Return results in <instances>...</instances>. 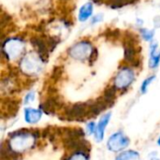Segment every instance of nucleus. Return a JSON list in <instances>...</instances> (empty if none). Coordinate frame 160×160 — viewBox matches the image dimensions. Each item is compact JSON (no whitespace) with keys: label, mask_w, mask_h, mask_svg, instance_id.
<instances>
[{"label":"nucleus","mask_w":160,"mask_h":160,"mask_svg":"<svg viewBox=\"0 0 160 160\" xmlns=\"http://www.w3.org/2000/svg\"><path fill=\"white\" fill-rule=\"evenodd\" d=\"M38 136V132L30 131L28 129H19L10 134L9 140L7 142L8 146L15 153L21 154L31 149Z\"/></svg>","instance_id":"f257e3e1"},{"label":"nucleus","mask_w":160,"mask_h":160,"mask_svg":"<svg viewBox=\"0 0 160 160\" xmlns=\"http://www.w3.org/2000/svg\"><path fill=\"white\" fill-rule=\"evenodd\" d=\"M137 37L132 33H128L124 38V58L130 66L138 68L141 65V60L138 57L139 50Z\"/></svg>","instance_id":"f03ea898"},{"label":"nucleus","mask_w":160,"mask_h":160,"mask_svg":"<svg viewBox=\"0 0 160 160\" xmlns=\"http://www.w3.org/2000/svg\"><path fill=\"white\" fill-rule=\"evenodd\" d=\"M24 47V40L22 38H7L2 44V53L7 60H14L23 52Z\"/></svg>","instance_id":"7ed1b4c3"},{"label":"nucleus","mask_w":160,"mask_h":160,"mask_svg":"<svg viewBox=\"0 0 160 160\" xmlns=\"http://www.w3.org/2000/svg\"><path fill=\"white\" fill-rule=\"evenodd\" d=\"M94 50H95V48L93 47V45L90 41L82 40V41L74 44L73 46H71L68 49V53L71 58H73L75 60L83 61L86 59L89 60Z\"/></svg>","instance_id":"20e7f679"},{"label":"nucleus","mask_w":160,"mask_h":160,"mask_svg":"<svg viewBox=\"0 0 160 160\" xmlns=\"http://www.w3.org/2000/svg\"><path fill=\"white\" fill-rule=\"evenodd\" d=\"M42 63H44L38 55L28 53L22 58L20 63L21 70L27 75L38 74L42 70Z\"/></svg>","instance_id":"39448f33"},{"label":"nucleus","mask_w":160,"mask_h":160,"mask_svg":"<svg viewBox=\"0 0 160 160\" xmlns=\"http://www.w3.org/2000/svg\"><path fill=\"white\" fill-rule=\"evenodd\" d=\"M135 80V73L134 71L128 67H123L119 69L118 73L114 77L113 80V86L116 89H126L128 88Z\"/></svg>","instance_id":"423d86ee"},{"label":"nucleus","mask_w":160,"mask_h":160,"mask_svg":"<svg viewBox=\"0 0 160 160\" xmlns=\"http://www.w3.org/2000/svg\"><path fill=\"white\" fill-rule=\"evenodd\" d=\"M88 103H76L66 109L64 116L67 120H82L88 117Z\"/></svg>","instance_id":"0eeeda50"},{"label":"nucleus","mask_w":160,"mask_h":160,"mask_svg":"<svg viewBox=\"0 0 160 160\" xmlns=\"http://www.w3.org/2000/svg\"><path fill=\"white\" fill-rule=\"evenodd\" d=\"M129 144V139L122 132L118 131L113 133L108 140L107 147L110 151L118 153L127 148Z\"/></svg>","instance_id":"6e6552de"},{"label":"nucleus","mask_w":160,"mask_h":160,"mask_svg":"<svg viewBox=\"0 0 160 160\" xmlns=\"http://www.w3.org/2000/svg\"><path fill=\"white\" fill-rule=\"evenodd\" d=\"M30 41H31L32 46L37 50L38 55L45 63L48 60L49 53H50L46 37H33L31 38Z\"/></svg>","instance_id":"1a4fd4ad"},{"label":"nucleus","mask_w":160,"mask_h":160,"mask_svg":"<svg viewBox=\"0 0 160 160\" xmlns=\"http://www.w3.org/2000/svg\"><path fill=\"white\" fill-rule=\"evenodd\" d=\"M62 104H63V102L58 97L52 96L40 105V110L43 111L47 114L54 113L55 111L62 106Z\"/></svg>","instance_id":"9d476101"},{"label":"nucleus","mask_w":160,"mask_h":160,"mask_svg":"<svg viewBox=\"0 0 160 160\" xmlns=\"http://www.w3.org/2000/svg\"><path fill=\"white\" fill-rule=\"evenodd\" d=\"M109 107L108 103L105 101V99L102 98H99L96 99L95 101H92L88 103V117H96L100 112H102L105 109Z\"/></svg>","instance_id":"9b49d317"},{"label":"nucleus","mask_w":160,"mask_h":160,"mask_svg":"<svg viewBox=\"0 0 160 160\" xmlns=\"http://www.w3.org/2000/svg\"><path fill=\"white\" fill-rule=\"evenodd\" d=\"M111 117H112V113L111 112H108L106 114H104L99 122L98 123L97 125V128H96V133H95V136H96V141L98 142H100L103 138H104V132H105V129L111 120Z\"/></svg>","instance_id":"f8f14e48"},{"label":"nucleus","mask_w":160,"mask_h":160,"mask_svg":"<svg viewBox=\"0 0 160 160\" xmlns=\"http://www.w3.org/2000/svg\"><path fill=\"white\" fill-rule=\"evenodd\" d=\"M42 116L41 110H37L33 108H25L24 109V120L28 124H36L38 123Z\"/></svg>","instance_id":"ddd939ff"},{"label":"nucleus","mask_w":160,"mask_h":160,"mask_svg":"<svg viewBox=\"0 0 160 160\" xmlns=\"http://www.w3.org/2000/svg\"><path fill=\"white\" fill-rule=\"evenodd\" d=\"M93 10H94V7L91 2H88V3H85L84 5H82L79 10V15H78L79 21L82 22L87 21L92 16Z\"/></svg>","instance_id":"4468645a"},{"label":"nucleus","mask_w":160,"mask_h":160,"mask_svg":"<svg viewBox=\"0 0 160 160\" xmlns=\"http://www.w3.org/2000/svg\"><path fill=\"white\" fill-rule=\"evenodd\" d=\"M64 141L82 139L84 137V132L82 128H68L63 133Z\"/></svg>","instance_id":"2eb2a0df"},{"label":"nucleus","mask_w":160,"mask_h":160,"mask_svg":"<svg viewBox=\"0 0 160 160\" xmlns=\"http://www.w3.org/2000/svg\"><path fill=\"white\" fill-rule=\"evenodd\" d=\"M115 98H116V88L114 86L108 87L104 92L103 98L105 99V101L108 103L109 106L113 104V102L115 100Z\"/></svg>","instance_id":"dca6fc26"},{"label":"nucleus","mask_w":160,"mask_h":160,"mask_svg":"<svg viewBox=\"0 0 160 160\" xmlns=\"http://www.w3.org/2000/svg\"><path fill=\"white\" fill-rule=\"evenodd\" d=\"M140 155L136 151H127L117 156L116 160H139Z\"/></svg>","instance_id":"f3484780"},{"label":"nucleus","mask_w":160,"mask_h":160,"mask_svg":"<svg viewBox=\"0 0 160 160\" xmlns=\"http://www.w3.org/2000/svg\"><path fill=\"white\" fill-rule=\"evenodd\" d=\"M68 160H89V156L85 151H75Z\"/></svg>","instance_id":"a211bd4d"},{"label":"nucleus","mask_w":160,"mask_h":160,"mask_svg":"<svg viewBox=\"0 0 160 160\" xmlns=\"http://www.w3.org/2000/svg\"><path fill=\"white\" fill-rule=\"evenodd\" d=\"M140 32L142 34V37L143 38L144 40L146 41H152L155 36V31L154 30H148L147 28H141Z\"/></svg>","instance_id":"6ab92c4d"},{"label":"nucleus","mask_w":160,"mask_h":160,"mask_svg":"<svg viewBox=\"0 0 160 160\" xmlns=\"http://www.w3.org/2000/svg\"><path fill=\"white\" fill-rule=\"evenodd\" d=\"M156 80V75H152L148 78H146L142 82V85H141V93L142 94H145L147 92V89L149 87V85Z\"/></svg>","instance_id":"aec40b11"},{"label":"nucleus","mask_w":160,"mask_h":160,"mask_svg":"<svg viewBox=\"0 0 160 160\" xmlns=\"http://www.w3.org/2000/svg\"><path fill=\"white\" fill-rule=\"evenodd\" d=\"M160 63V52H158L155 56L150 57V61H149V67L151 68H156L158 67Z\"/></svg>","instance_id":"412c9836"},{"label":"nucleus","mask_w":160,"mask_h":160,"mask_svg":"<svg viewBox=\"0 0 160 160\" xmlns=\"http://www.w3.org/2000/svg\"><path fill=\"white\" fill-rule=\"evenodd\" d=\"M96 128H97V126L94 122H90L88 123L87 127H86V131H87V134L88 135H93L96 133Z\"/></svg>","instance_id":"4be33fe9"},{"label":"nucleus","mask_w":160,"mask_h":160,"mask_svg":"<svg viewBox=\"0 0 160 160\" xmlns=\"http://www.w3.org/2000/svg\"><path fill=\"white\" fill-rule=\"evenodd\" d=\"M119 31L117 29H114V30H108L107 33H106V38H118L119 36Z\"/></svg>","instance_id":"5701e85b"},{"label":"nucleus","mask_w":160,"mask_h":160,"mask_svg":"<svg viewBox=\"0 0 160 160\" xmlns=\"http://www.w3.org/2000/svg\"><path fill=\"white\" fill-rule=\"evenodd\" d=\"M35 96H36V95H35V92H34V91H30V92L25 96L23 103H24V104H27V103L33 102L34 99H35Z\"/></svg>","instance_id":"b1692460"},{"label":"nucleus","mask_w":160,"mask_h":160,"mask_svg":"<svg viewBox=\"0 0 160 160\" xmlns=\"http://www.w3.org/2000/svg\"><path fill=\"white\" fill-rule=\"evenodd\" d=\"M103 20V15L102 13H99L96 16H94L91 20V24H95V23H98V22H100L101 21Z\"/></svg>","instance_id":"393cba45"},{"label":"nucleus","mask_w":160,"mask_h":160,"mask_svg":"<svg viewBox=\"0 0 160 160\" xmlns=\"http://www.w3.org/2000/svg\"><path fill=\"white\" fill-rule=\"evenodd\" d=\"M91 1H93V2H95V3H99V2H101L102 0H91Z\"/></svg>","instance_id":"a878e982"},{"label":"nucleus","mask_w":160,"mask_h":160,"mask_svg":"<svg viewBox=\"0 0 160 160\" xmlns=\"http://www.w3.org/2000/svg\"><path fill=\"white\" fill-rule=\"evenodd\" d=\"M158 144L160 146V136H159V138H158Z\"/></svg>","instance_id":"bb28decb"}]
</instances>
